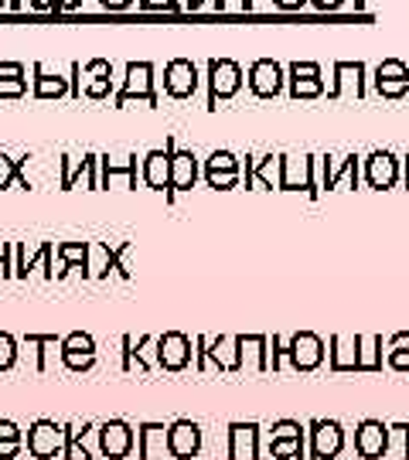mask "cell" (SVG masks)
<instances>
[{"label": "cell", "mask_w": 409, "mask_h": 460, "mask_svg": "<svg viewBox=\"0 0 409 460\" xmlns=\"http://www.w3.org/2000/svg\"><path fill=\"white\" fill-rule=\"evenodd\" d=\"M110 75H113L110 62H102V58H99V62H89V66H85V79H89V83H85V96L89 99L110 96V89H113V85H110Z\"/></svg>", "instance_id": "9c48e42d"}, {"label": "cell", "mask_w": 409, "mask_h": 460, "mask_svg": "<svg viewBox=\"0 0 409 460\" xmlns=\"http://www.w3.org/2000/svg\"><path fill=\"white\" fill-rule=\"evenodd\" d=\"M191 85H195V72L184 66V62H174V66L167 68V89H171L174 96H184Z\"/></svg>", "instance_id": "5bb4252c"}, {"label": "cell", "mask_w": 409, "mask_h": 460, "mask_svg": "<svg viewBox=\"0 0 409 460\" xmlns=\"http://www.w3.org/2000/svg\"><path fill=\"white\" fill-rule=\"evenodd\" d=\"M38 11H49V7H58V0H31Z\"/></svg>", "instance_id": "603a6c76"}, {"label": "cell", "mask_w": 409, "mask_h": 460, "mask_svg": "<svg viewBox=\"0 0 409 460\" xmlns=\"http://www.w3.org/2000/svg\"><path fill=\"white\" fill-rule=\"evenodd\" d=\"M58 355H62V365H66L68 372H89L96 365V341L85 331H72V334L62 338Z\"/></svg>", "instance_id": "7a4b0ae2"}, {"label": "cell", "mask_w": 409, "mask_h": 460, "mask_svg": "<svg viewBox=\"0 0 409 460\" xmlns=\"http://www.w3.org/2000/svg\"><path fill=\"white\" fill-rule=\"evenodd\" d=\"M24 345L34 348V368H38V372H49L51 348H62V338H55V334H28Z\"/></svg>", "instance_id": "30bf717a"}, {"label": "cell", "mask_w": 409, "mask_h": 460, "mask_svg": "<svg viewBox=\"0 0 409 460\" xmlns=\"http://www.w3.org/2000/svg\"><path fill=\"white\" fill-rule=\"evenodd\" d=\"M130 0H102V7H127Z\"/></svg>", "instance_id": "cb8c5ba5"}, {"label": "cell", "mask_w": 409, "mask_h": 460, "mask_svg": "<svg viewBox=\"0 0 409 460\" xmlns=\"http://www.w3.org/2000/svg\"><path fill=\"white\" fill-rule=\"evenodd\" d=\"M198 444V429L188 427V423H178V427L171 429V450L178 454V457H188Z\"/></svg>", "instance_id": "9a60e30c"}, {"label": "cell", "mask_w": 409, "mask_h": 460, "mask_svg": "<svg viewBox=\"0 0 409 460\" xmlns=\"http://www.w3.org/2000/svg\"><path fill=\"white\" fill-rule=\"evenodd\" d=\"M76 4H79V0H58V11H72Z\"/></svg>", "instance_id": "d4e9b609"}, {"label": "cell", "mask_w": 409, "mask_h": 460, "mask_svg": "<svg viewBox=\"0 0 409 460\" xmlns=\"http://www.w3.org/2000/svg\"><path fill=\"white\" fill-rule=\"evenodd\" d=\"M99 167H102V178H99V184H106V188H110V181H113V178H127V181H130V188L137 184V157H127V164H110V157H102V161H99Z\"/></svg>", "instance_id": "4fadbf2b"}, {"label": "cell", "mask_w": 409, "mask_h": 460, "mask_svg": "<svg viewBox=\"0 0 409 460\" xmlns=\"http://www.w3.org/2000/svg\"><path fill=\"white\" fill-rule=\"evenodd\" d=\"M58 252V277H68L72 270H79L82 277H89V243H62V246L55 249Z\"/></svg>", "instance_id": "52a82bcc"}, {"label": "cell", "mask_w": 409, "mask_h": 460, "mask_svg": "<svg viewBox=\"0 0 409 460\" xmlns=\"http://www.w3.org/2000/svg\"><path fill=\"white\" fill-rule=\"evenodd\" d=\"M0 440H24V433L14 420H0Z\"/></svg>", "instance_id": "44dd1931"}, {"label": "cell", "mask_w": 409, "mask_h": 460, "mask_svg": "<svg viewBox=\"0 0 409 460\" xmlns=\"http://www.w3.org/2000/svg\"><path fill=\"white\" fill-rule=\"evenodd\" d=\"M68 83L58 79V75H49L41 66H34V96L38 99H51V96H66Z\"/></svg>", "instance_id": "7c38bea8"}, {"label": "cell", "mask_w": 409, "mask_h": 460, "mask_svg": "<svg viewBox=\"0 0 409 460\" xmlns=\"http://www.w3.org/2000/svg\"><path fill=\"white\" fill-rule=\"evenodd\" d=\"M127 246L120 249H110L106 243H89V277L96 279H106L110 277V270H120V277H127V266H123V256Z\"/></svg>", "instance_id": "277c9868"}, {"label": "cell", "mask_w": 409, "mask_h": 460, "mask_svg": "<svg viewBox=\"0 0 409 460\" xmlns=\"http://www.w3.org/2000/svg\"><path fill=\"white\" fill-rule=\"evenodd\" d=\"M96 167H99L96 154H85L82 161H76V157H62V191H72L82 174H89V178H93V191H99Z\"/></svg>", "instance_id": "5b68a950"}, {"label": "cell", "mask_w": 409, "mask_h": 460, "mask_svg": "<svg viewBox=\"0 0 409 460\" xmlns=\"http://www.w3.org/2000/svg\"><path fill=\"white\" fill-rule=\"evenodd\" d=\"M24 450V440H0V460H14Z\"/></svg>", "instance_id": "7402d4cb"}, {"label": "cell", "mask_w": 409, "mask_h": 460, "mask_svg": "<svg viewBox=\"0 0 409 460\" xmlns=\"http://www.w3.org/2000/svg\"><path fill=\"white\" fill-rule=\"evenodd\" d=\"M161 437H164V429H161V427H154V423H144V427H140V457L150 460V454H154V447L161 444Z\"/></svg>", "instance_id": "ffe728a7"}, {"label": "cell", "mask_w": 409, "mask_h": 460, "mask_svg": "<svg viewBox=\"0 0 409 460\" xmlns=\"http://www.w3.org/2000/svg\"><path fill=\"white\" fill-rule=\"evenodd\" d=\"M24 161H28V157H24ZM24 161H11L7 154H0V191H4V188H11V184L31 188V184H28V178L21 174V164H24Z\"/></svg>", "instance_id": "2e32d148"}, {"label": "cell", "mask_w": 409, "mask_h": 460, "mask_svg": "<svg viewBox=\"0 0 409 460\" xmlns=\"http://www.w3.org/2000/svg\"><path fill=\"white\" fill-rule=\"evenodd\" d=\"M14 365H17V341L7 331H0V372H11Z\"/></svg>", "instance_id": "d6986e66"}, {"label": "cell", "mask_w": 409, "mask_h": 460, "mask_svg": "<svg viewBox=\"0 0 409 460\" xmlns=\"http://www.w3.org/2000/svg\"><path fill=\"white\" fill-rule=\"evenodd\" d=\"M171 181L178 184V188H188V184L195 181V161L188 154H181V157L171 161Z\"/></svg>", "instance_id": "ac0fdd59"}, {"label": "cell", "mask_w": 409, "mask_h": 460, "mask_svg": "<svg viewBox=\"0 0 409 460\" xmlns=\"http://www.w3.org/2000/svg\"><path fill=\"white\" fill-rule=\"evenodd\" d=\"M28 93V79H24V66L17 62H0V99H17Z\"/></svg>", "instance_id": "ba28073f"}, {"label": "cell", "mask_w": 409, "mask_h": 460, "mask_svg": "<svg viewBox=\"0 0 409 460\" xmlns=\"http://www.w3.org/2000/svg\"><path fill=\"white\" fill-rule=\"evenodd\" d=\"M161 362L167 365V368H178V365H184V338H178V334H167L161 341Z\"/></svg>", "instance_id": "e0dca14e"}, {"label": "cell", "mask_w": 409, "mask_h": 460, "mask_svg": "<svg viewBox=\"0 0 409 460\" xmlns=\"http://www.w3.org/2000/svg\"><path fill=\"white\" fill-rule=\"evenodd\" d=\"M133 96L154 102V93H150V66H130L127 68V83H123V89L116 93V106L130 102Z\"/></svg>", "instance_id": "8992f818"}, {"label": "cell", "mask_w": 409, "mask_h": 460, "mask_svg": "<svg viewBox=\"0 0 409 460\" xmlns=\"http://www.w3.org/2000/svg\"><path fill=\"white\" fill-rule=\"evenodd\" d=\"M24 447L34 460H55L66 457V423H55V420H34L28 427Z\"/></svg>", "instance_id": "6da1fadb"}, {"label": "cell", "mask_w": 409, "mask_h": 460, "mask_svg": "<svg viewBox=\"0 0 409 460\" xmlns=\"http://www.w3.org/2000/svg\"><path fill=\"white\" fill-rule=\"evenodd\" d=\"M144 178H147L150 188H164V184L171 181V161L164 157L161 150L147 154V161H144Z\"/></svg>", "instance_id": "8fae6325"}, {"label": "cell", "mask_w": 409, "mask_h": 460, "mask_svg": "<svg viewBox=\"0 0 409 460\" xmlns=\"http://www.w3.org/2000/svg\"><path fill=\"white\" fill-rule=\"evenodd\" d=\"M133 450V429L123 420H106L99 423V457L123 460Z\"/></svg>", "instance_id": "3957f363"}]
</instances>
